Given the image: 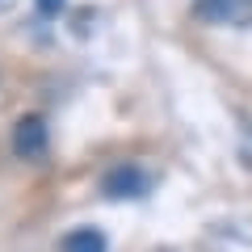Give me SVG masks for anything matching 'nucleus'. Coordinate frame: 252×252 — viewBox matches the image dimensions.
I'll use <instances>...</instances> for the list:
<instances>
[{
  "instance_id": "1",
  "label": "nucleus",
  "mask_w": 252,
  "mask_h": 252,
  "mask_svg": "<svg viewBox=\"0 0 252 252\" xmlns=\"http://www.w3.org/2000/svg\"><path fill=\"white\" fill-rule=\"evenodd\" d=\"M193 17L206 26H252V0H193Z\"/></svg>"
},
{
  "instance_id": "2",
  "label": "nucleus",
  "mask_w": 252,
  "mask_h": 252,
  "mask_svg": "<svg viewBox=\"0 0 252 252\" xmlns=\"http://www.w3.org/2000/svg\"><path fill=\"white\" fill-rule=\"evenodd\" d=\"M101 189H105L109 198H143V193H152V177L143 168H135V164H122V168L105 172Z\"/></svg>"
},
{
  "instance_id": "3",
  "label": "nucleus",
  "mask_w": 252,
  "mask_h": 252,
  "mask_svg": "<svg viewBox=\"0 0 252 252\" xmlns=\"http://www.w3.org/2000/svg\"><path fill=\"white\" fill-rule=\"evenodd\" d=\"M13 152L26 156V160H38V156H46V122H42V118H21V122H17Z\"/></svg>"
},
{
  "instance_id": "4",
  "label": "nucleus",
  "mask_w": 252,
  "mask_h": 252,
  "mask_svg": "<svg viewBox=\"0 0 252 252\" xmlns=\"http://www.w3.org/2000/svg\"><path fill=\"white\" fill-rule=\"evenodd\" d=\"M109 244H105V235L97 231V227H76V231H67L63 235V244H59V252H105Z\"/></svg>"
},
{
  "instance_id": "5",
  "label": "nucleus",
  "mask_w": 252,
  "mask_h": 252,
  "mask_svg": "<svg viewBox=\"0 0 252 252\" xmlns=\"http://www.w3.org/2000/svg\"><path fill=\"white\" fill-rule=\"evenodd\" d=\"M38 9H42V13H46V17H55V13H59V9H63V0H38Z\"/></svg>"
}]
</instances>
